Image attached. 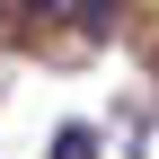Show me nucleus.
I'll use <instances>...</instances> for the list:
<instances>
[{
  "instance_id": "3",
  "label": "nucleus",
  "mask_w": 159,
  "mask_h": 159,
  "mask_svg": "<svg viewBox=\"0 0 159 159\" xmlns=\"http://www.w3.org/2000/svg\"><path fill=\"white\" fill-rule=\"evenodd\" d=\"M27 9H44V0H27Z\"/></svg>"
},
{
  "instance_id": "1",
  "label": "nucleus",
  "mask_w": 159,
  "mask_h": 159,
  "mask_svg": "<svg viewBox=\"0 0 159 159\" xmlns=\"http://www.w3.org/2000/svg\"><path fill=\"white\" fill-rule=\"evenodd\" d=\"M62 159H89V133H62Z\"/></svg>"
},
{
  "instance_id": "2",
  "label": "nucleus",
  "mask_w": 159,
  "mask_h": 159,
  "mask_svg": "<svg viewBox=\"0 0 159 159\" xmlns=\"http://www.w3.org/2000/svg\"><path fill=\"white\" fill-rule=\"evenodd\" d=\"M106 9H124V0H89V18H106Z\"/></svg>"
}]
</instances>
